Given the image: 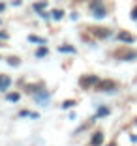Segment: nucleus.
<instances>
[{
	"instance_id": "obj_13",
	"label": "nucleus",
	"mask_w": 137,
	"mask_h": 146,
	"mask_svg": "<svg viewBox=\"0 0 137 146\" xmlns=\"http://www.w3.org/2000/svg\"><path fill=\"white\" fill-rule=\"evenodd\" d=\"M45 6H47V2H36V4H34V9H36L38 13H43Z\"/></svg>"
},
{
	"instance_id": "obj_4",
	"label": "nucleus",
	"mask_w": 137,
	"mask_h": 146,
	"mask_svg": "<svg viewBox=\"0 0 137 146\" xmlns=\"http://www.w3.org/2000/svg\"><path fill=\"white\" fill-rule=\"evenodd\" d=\"M9 84H11V79L6 77V75H2V77H0V90L6 92V90L9 88Z\"/></svg>"
},
{
	"instance_id": "obj_2",
	"label": "nucleus",
	"mask_w": 137,
	"mask_h": 146,
	"mask_svg": "<svg viewBox=\"0 0 137 146\" xmlns=\"http://www.w3.org/2000/svg\"><path fill=\"white\" fill-rule=\"evenodd\" d=\"M34 99H36V103H38V105H47L51 98H49V94H47V92L43 90V92H38V94L34 96Z\"/></svg>"
},
{
	"instance_id": "obj_6",
	"label": "nucleus",
	"mask_w": 137,
	"mask_h": 146,
	"mask_svg": "<svg viewBox=\"0 0 137 146\" xmlns=\"http://www.w3.org/2000/svg\"><path fill=\"white\" fill-rule=\"evenodd\" d=\"M58 51H60V52H64V54H75V52H77V49L72 47V45H60Z\"/></svg>"
},
{
	"instance_id": "obj_9",
	"label": "nucleus",
	"mask_w": 137,
	"mask_h": 146,
	"mask_svg": "<svg viewBox=\"0 0 137 146\" xmlns=\"http://www.w3.org/2000/svg\"><path fill=\"white\" fill-rule=\"evenodd\" d=\"M62 17H64V11H62V9H53V13H51L53 21H60Z\"/></svg>"
},
{
	"instance_id": "obj_16",
	"label": "nucleus",
	"mask_w": 137,
	"mask_h": 146,
	"mask_svg": "<svg viewBox=\"0 0 137 146\" xmlns=\"http://www.w3.org/2000/svg\"><path fill=\"white\" fill-rule=\"evenodd\" d=\"M19 116H32V118H38L36 112H28V111H21V112H19Z\"/></svg>"
},
{
	"instance_id": "obj_14",
	"label": "nucleus",
	"mask_w": 137,
	"mask_h": 146,
	"mask_svg": "<svg viewBox=\"0 0 137 146\" xmlns=\"http://www.w3.org/2000/svg\"><path fill=\"white\" fill-rule=\"evenodd\" d=\"M8 62H9V66H11V68H17V66L21 64V58H17V56H11V58H8Z\"/></svg>"
},
{
	"instance_id": "obj_12",
	"label": "nucleus",
	"mask_w": 137,
	"mask_h": 146,
	"mask_svg": "<svg viewBox=\"0 0 137 146\" xmlns=\"http://www.w3.org/2000/svg\"><path fill=\"white\" fill-rule=\"evenodd\" d=\"M109 114V109L107 107H100L98 112H96V118H102V116H107Z\"/></svg>"
},
{
	"instance_id": "obj_19",
	"label": "nucleus",
	"mask_w": 137,
	"mask_h": 146,
	"mask_svg": "<svg viewBox=\"0 0 137 146\" xmlns=\"http://www.w3.org/2000/svg\"><path fill=\"white\" fill-rule=\"evenodd\" d=\"M4 9H6V4H4V2H0V13L4 11Z\"/></svg>"
},
{
	"instance_id": "obj_10",
	"label": "nucleus",
	"mask_w": 137,
	"mask_h": 146,
	"mask_svg": "<svg viewBox=\"0 0 137 146\" xmlns=\"http://www.w3.org/2000/svg\"><path fill=\"white\" fill-rule=\"evenodd\" d=\"M28 41L30 43H41V45H45V39L39 38V36H28Z\"/></svg>"
},
{
	"instance_id": "obj_8",
	"label": "nucleus",
	"mask_w": 137,
	"mask_h": 146,
	"mask_svg": "<svg viewBox=\"0 0 137 146\" xmlns=\"http://www.w3.org/2000/svg\"><path fill=\"white\" fill-rule=\"evenodd\" d=\"M6 99H8V101H11V103H15V101H19V99H21V94H19V92H9V94L6 96Z\"/></svg>"
},
{
	"instance_id": "obj_17",
	"label": "nucleus",
	"mask_w": 137,
	"mask_h": 146,
	"mask_svg": "<svg viewBox=\"0 0 137 146\" xmlns=\"http://www.w3.org/2000/svg\"><path fill=\"white\" fill-rule=\"evenodd\" d=\"M8 38H9V36L6 34V32H2V30H0V39H4V41H6V39H8Z\"/></svg>"
},
{
	"instance_id": "obj_11",
	"label": "nucleus",
	"mask_w": 137,
	"mask_h": 146,
	"mask_svg": "<svg viewBox=\"0 0 137 146\" xmlns=\"http://www.w3.org/2000/svg\"><path fill=\"white\" fill-rule=\"evenodd\" d=\"M47 47H45V45H43V47H39L38 51H36V56H38V58H43V56H47Z\"/></svg>"
},
{
	"instance_id": "obj_18",
	"label": "nucleus",
	"mask_w": 137,
	"mask_h": 146,
	"mask_svg": "<svg viewBox=\"0 0 137 146\" xmlns=\"http://www.w3.org/2000/svg\"><path fill=\"white\" fill-rule=\"evenodd\" d=\"M132 19H133V21H137V8H133V11H132Z\"/></svg>"
},
{
	"instance_id": "obj_5",
	"label": "nucleus",
	"mask_w": 137,
	"mask_h": 146,
	"mask_svg": "<svg viewBox=\"0 0 137 146\" xmlns=\"http://www.w3.org/2000/svg\"><path fill=\"white\" fill-rule=\"evenodd\" d=\"M116 38H118L120 41H124V43H133V36L130 34V32H120Z\"/></svg>"
},
{
	"instance_id": "obj_1",
	"label": "nucleus",
	"mask_w": 137,
	"mask_h": 146,
	"mask_svg": "<svg viewBox=\"0 0 137 146\" xmlns=\"http://www.w3.org/2000/svg\"><path fill=\"white\" fill-rule=\"evenodd\" d=\"M90 9H92V13H94L96 19H103L105 15H107V11H105V8L102 6V2H94V4L90 6Z\"/></svg>"
},
{
	"instance_id": "obj_20",
	"label": "nucleus",
	"mask_w": 137,
	"mask_h": 146,
	"mask_svg": "<svg viewBox=\"0 0 137 146\" xmlns=\"http://www.w3.org/2000/svg\"><path fill=\"white\" fill-rule=\"evenodd\" d=\"M109 146H115V144H109Z\"/></svg>"
},
{
	"instance_id": "obj_15",
	"label": "nucleus",
	"mask_w": 137,
	"mask_h": 146,
	"mask_svg": "<svg viewBox=\"0 0 137 146\" xmlns=\"http://www.w3.org/2000/svg\"><path fill=\"white\" fill-rule=\"evenodd\" d=\"M73 105H75V101H73V99H68V101L62 103V109H70V107H73Z\"/></svg>"
},
{
	"instance_id": "obj_3",
	"label": "nucleus",
	"mask_w": 137,
	"mask_h": 146,
	"mask_svg": "<svg viewBox=\"0 0 137 146\" xmlns=\"http://www.w3.org/2000/svg\"><path fill=\"white\" fill-rule=\"evenodd\" d=\"M94 84H98V77H94V75L81 79V86H94Z\"/></svg>"
},
{
	"instance_id": "obj_7",
	"label": "nucleus",
	"mask_w": 137,
	"mask_h": 146,
	"mask_svg": "<svg viewBox=\"0 0 137 146\" xmlns=\"http://www.w3.org/2000/svg\"><path fill=\"white\" fill-rule=\"evenodd\" d=\"M102 144H103V133L98 131V133H94V137H92V146H102Z\"/></svg>"
}]
</instances>
